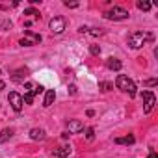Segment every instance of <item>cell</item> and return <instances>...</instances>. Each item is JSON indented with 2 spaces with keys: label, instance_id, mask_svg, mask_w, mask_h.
<instances>
[{
  "label": "cell",
  "instance_id": "26",
  "mask_svg": "<svg viewBox=\"0 0 158 158\" xmlns=\"http://www.w3.org/2000/svg\"><path fill=\"white\" fill-rule=\"evenodd\" d=\"M4 88H6V84H4V82H2V80H0V91H2V89H4Z\"/></svg>",
  "mask_w": 158,
  "mask_h": 158
},
{
  "label": "cell",
  "instance_id": "15",
  "mask_svg": "<svg viewBox=\"0 0 158 158\" xmlns=\"http://www.w3.org/2000/svg\"><path fill=\"white\" fill-rule=\"evenodd\" d=\"M11 136H13V130H11V128H6V130L0 132V141H6V139H10Z\"/></svg>",
  "mask_w": 158,
  "mask_h": 158
},
{
  "label": "cell",
  "instance_id": "10",
  "mask_svg": "<svg viewBox=\"0 0 158 158\" xmlns=\"http://www.w3.org/2000/svg\"><path fill=\"white\" fill-rule=\"evenodd\" d=\"M106 67H108V69H112V71H121L123 63H121L117 58H108V60H106Z\"/></svg>",
  "mask_w": 158,
  "mask_h": 158
},
{
  "label": "cell",
  "instance_id": "4",
  "mask_svg": "<svg viewBox=\"0 0 158 158\" xmlns=\"http://www.w3.org/2000/svg\"><path fill=\"white\" fill-rule=\"evenodd\" d=\"M48 28H50V32L52 34H61L63 30H65V19L63 17H52L50 21H48Z\"/></svg>",
  "mask_w": 158,
  "mask_h": 158
},
{
  "label": "cell",
  "instance_id": "17",
  "mask_svg": "<svg viewBox=\"0 0 158 158\" xmlns=\"http://www.w3.org/2000/svg\"><path fill=\"white\" fill-rule=\"evenodd\" d=\"M99 88H101L102 91H110V89H112L114 86H112L110 82H101V84H99Z\"/></svg>",
  "mask_w": 158,
  "mask_h": 158
},
{
  "label": "cell",
  "instance_id": "14",
  "mask_svg": "<svg viewBox=\"0 0 158 158\" xmlns=\"http://www.w3.org/2000/svg\"><path fill=\"white\" fill-rule=\"evenodd\" d=\"M24 76H26V71L19 69V71H15V73H13V76H11V78H13L15 82H24Z\"/></svg>",
  "mask_w": 158,
  "mask_h": 158
},
{
  "label": "cell",
  "instance_id": "9",
  "mask_svg": "<svg viewBox=\"0 0 158 158\" xmlns=\"http://www.w3.org/2000/svg\"><path fill=\"white\" fill-rule=\"evenodd\" d=\"M52 154L58 156V158H67V156L71 154V147H69V145H63V147H60V149H54Z\"/></svg>",
  "mask_w": 158,
  "mask_h": 158
},
{
  "label": "cell",
  "instance_id": "3",
  "mask_svg": "<svg viewBox=\"0 0 158 158\" xmlns=\"http://www.w3.org/2000/svg\"><path fill=\"white\" fill-rule=\"evenodd\" d=\"M104 17H106V19H110V21H123V19H128V11H127L125 8L114 6L110 11H106V13H104Z\"/></svg>",
  "mask_w": 158,
  "mask_h": 158
},
{
  "label": "cell",
  "instance_id": "12",
  "mask_svg": "<svg viewBox=\"0 0 158 158\" xmlns=\"http://www.w3.org/2000/svg\"><path fill=\"white\" fill-rule=\"evenodd\" d=\"M30 138L35 139V141H37V139L41 141V139H45V130H43V128H32V130H30Z\"/></svg>",
  "mask_w": 158,
  "mask_h": 158
},
{
  "label": "cell",
  "instance_id": "11",
  "mask_svg": "<svg viewBox=\"0 0 158 158\" xmlns=\"http://www.w3.org/2000/svg\"><path fill=\"white\" fill-rule=\"evenodd\" d=\"M54 99H56V91H54V89H48V91H47V95H45V102H43V106H45V108L52 106Z\"/></svg>",
  "mask_w": 158,
  "mask_h": 158
},
{
  "label": "cell",
  "instance_id": "24",
  "mask_svg": "<svg viewBox=\"0 0 158 158\" xmlns=\"http://www.w3.org/2000/svg\"><path fill=\"white\" fill-rule=\"evenodd\" d=\"M80 32H82V34H88V32H89V28H88V26H80Z\"/></svg>",
  "mask_w": 158,
  "mask_h": 158
},
{
  "label": "cell",
  "instance_id": "7",
  "mask_svg": "<svg viewBox=\"0 0 158 158\" xmlns=\"http://www.w3.org/2000/svg\"><path fill=\"white\" fill-rule=\"evenodd\" d=\"M141 97L145 99L143 112H145V114H151V112H152V108H154V104H156V99H154V95H152L151 91H143V93H141Z\"/></svg>",
  "mask_w": 158,
  "mask_h": 158
},
{
  "label": "cell",
  "instance_id": "2",
  "mask_svg": "<svg viewBox=\"0 0 158 158\" xmlns=\"http://www.w3.org/2000/svg\"><path fill=\"white\" fill-rule=\"evenodd\" d=\"M115 86H117V89H121V91L128 93V97H136V84L130 80L128 76L119 74V76L115 78Z\"/></svg>",
  "mask_w": 158,
  "mask_h": 158
},
{
  "label": "cell",
  "instance_id": "23",
  "mask_svg": "<svg viewBox=\"0 0 158 158\" xmlns=\"http://www.w3.org/2000/svg\"><path fill=\"white\" fill-rule=\"evenodd\" d=\"M67 8H78V2H65Z\"/></svg>",
  "mask_w": 158,
  "mask_h": 158
},
{
  "label": "cell",
  "instance_id": "13",
  "mask_svg": "<svg viewBox=\"0 0 158 158\" xmlns=\"http://www.w3.org/2000/svg\"><path fill=\"white\" fill-rule=\"evenodd\" d=\"M136 139H134V136H125V138H115V143L117 145H132Z\"/></svg>",
  "mask_w": 158,
  "mask_h": 158
},
{
  "label": "cell",
  "instance_id": "1",
  "mask_svg": "<svg viewBox=\"0 0 158 158\" xmlns=\"http://www.w3.org/2000/svg\"><path fill=\"white\" fill-rule=\"evenodd\" d=\"M154 39V35L151 34V32H132L130 35H128V45L132 47V48H141V47H145L147 43H151Z\"/></svg>",
  "mask_w": 158,
  "mask_h": 158
},
{
  "label": "cell",
  "instance_id": "16",
  "mask_svg": "<svg viewBox=\"0 0 158 158\" xmlns=\"http://www.w3.org/2000/svg\"><path fill=\"white\" fill-rule=\"evenodd\" d=\"M136 6H138V10H141V11H149V10L152 8V4H151V2H141V0H139Z\"/></svg>",
  "mask_w": 158,
  "mask_h": 158
},
{
  "label": "cell",
  "instance_id": "21",
  "mask_svg": "<svg viewBox=\"0 0 158 158\" xmlns=\"http://www.w3.org/2000/svg\"><path fill=\"white\" fill-rule=\"evenodd\" d=\"M86 138H88V139L91 141V139L95 138V130H93V128H88V134H86Z\"/></svg>",
  "mask_w": 158,
  "mask_h": 158
},
{
  "label": "cell",
  "instance_id": "18",
  "mask_svg": "<svg viewBox=\"0 0 158 158\" xmlns=\"http://www.w3.org/2000/svg\"><path fill=\"white\" fill-rule=\"evenodd\" d=\"M24 15H34V17H39V11H37V10H34V8H28V10H24Z\"/></svg>",
  "mask_w": 158,
  "mask_h": 158
},
{
  "label": "cell",
  "instance_id": "19",
  "mask_svg": "<svg viewBox=\"0 0 158 158\" xmlns=\"http://www.w3.org/2000/svg\"><path fill=\"white\" fill-rule=\"evenodd\" d=\"M89 50H91V54H93V56H99V54H101V47H99V45H91V47H89Z\"/></svg>",
  "mask_w": 158,
  "mask_h": 158
},
{
  "label": "cell",
  "instance_id": "8",
  "mask_svg": "<svg viewBox=\"0 0 158 158\" xmlns=\"http://www.w3.org/2000/svg\"><path fill=\"white\" fill-rule=\"evenodd\" d=\"M67 128H69L71 134H78V132H82V130H84V123H82V121H78V119H71V121L67 123Z\"/></svg>",
  "mask_w": 158,
  "mask_h": 158
},
{
  "label": "cell",
  "instance_id": "20",
  "mask_svg": "<svg viewBox=\"0 0 158 158\" xmlns=\"http://www.w3.org/2000/svg\"><path fill=\"white\" fill-rule=\"evenodd\" d=\"M143 86H149V88L156 86V78H149V80H143Z\"/></svg>",
  "mask_w": 158,
  "mask_h": 158
},
{
  "label": "cell",
  "instance_id": "5",
  "mask_svg": "<svg viewBox=\"0 0 158 158\" xmlns=\"http://www.w3.org/2000/svg\"><path fill=\"white\" fill-rule=\"evenodd\" d=\"M37 43H41V35L39 34H34V32H24V37L19 41V45H23V47H32V45H37Z\"/></svg>",
  "mask_w": 158,
  "mask_h": 158
},
{
  "label": "cell",
  "instance_id": "22",
  "mask_svg": "<svg viewBox=\"0 0 158 158\" xmlns=\"http://www.w3.org/2000/svg\"><path fill=\"white\" fill-rule=\"evenodd\" d=\"M91 35H101L102 34V30H99V28H91V32H89Z\"/></svg>",
  "mask_w": 158,
  "mask_h": 158
},
{
  "label": "cell",
  "instance_id": "6",
  "mask_svg": "<svg viewBox=\"0 0 158 158\" xmlns=\"http://www.w3.org/2000/svg\"><path fill=\"white\" fill-rule=\"evenodd\" d=\"M8 101H10V104H11V108L15 110V112H21L23 110V97L17 93V91H11L10 93V97H8Z\"/></svg>",
  "mask_w": 158,
  "mask_h": 158
},
{
  "label": "cell",
  "instance_id": "25",
  "mask_svg": "<svg viewBox=\"0 0 158 158\" xmlns=\"http://www.w3.org/2000/svg\"><path fill=\"white\" fill-rule=\"evenodd\" d=\"M147 158H158V156H156V152H154V151H151V152H149V156H147Z\"/></svg>",
  "mask_w": 158,
  "mask_h": 158
}]
</instances>
